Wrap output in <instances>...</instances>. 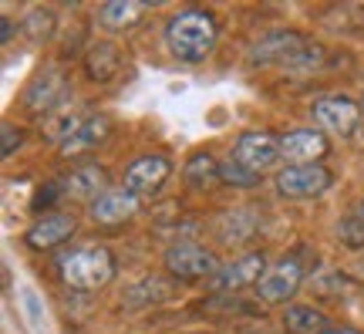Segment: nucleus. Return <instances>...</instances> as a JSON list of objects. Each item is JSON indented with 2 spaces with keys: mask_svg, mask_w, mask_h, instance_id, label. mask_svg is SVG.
I'll use <instances>...</instances> for the list:
<instances>
[{
  "mask_svg": "<svg viewBox=\"0 0 364 334\" xmlns=\"http://www.w3.org/2000/svg\"><path fill=\"white\" fill-rule=\"evenodd\" d=\"M216 38H220L216 17L209 11H199V7L179 11L166 24V44H169L172 58L182 61V65L206 61L209 54H213V48H216Z\"/></svg>",
  "mask_w": 364,
  "mask_h": 334,
  "instance_id": "f257e3e1",
  "label": "nucleus"
},
{
  "mask_svg": "<svg viewBox=\"0 0 364 334\" xmlns=\"http://www.w3.org/2000/svg\"><path fill=\"white\" fill-rule=\"evenodd\" d=\"M118 260L108 246L88 244V246H71L58 257V277L81 294H95L115 281Z\"/></svg>",
  "mask_w": 364,
  "mask_h": 334,
  "instance_id": "f03ea898",
  "label": "nucleus"
},
{
  "mask_svg": "<svg viewBox=\"0 0 364 334\" xmlns=\"http://www.w3.org/2000/svg\"><path fill=\"white\" fill-rule=\"evenodd\" d=\"M273 186L284 199H317L334 186V172L324 162H304V166H284L277 169Z\"/></svg>",
  "mask_w": 364,
  "mask_h": 334,
  "instance_id": "7ed1b4c3",
  "label": "nucleus"
},
{
  "mask_svg": "<svg viewBox=\"0 0 364 334\" xmlns=\"http://www.w3.org/2000/svg\"><path fill=\"white\" fill-rule=\"evenodd\" d=\"M166 270H169L176 281H206L220 273V257L199 244H172L162 257Z\"/></svg>",
  "mask_w": 364,
  "mask_h": 334,
  "instance_id": "20e7f679",
  "label": "nucleus"
},
{
  "mask_svg": "<svg viewBox=\"0 0 364 334\" xmlns=\"http://www.w3.org/2000/svg\"><path fill=\"white\" fill-rule=\"evenodd\" d=\"M230 159H236L240 166H247L250 172L263 176L267 169H273L280 159H284V145H280V139H277L273 132L253 129V132H243V135L236 139Z\"/></svg>",
  "mask_w": 364,
  "mask_h": 334,
  "instance_id": "39448f33",
  "label": "nucleus"
},
{
  "mask_svg": "<svg viewBox=\"0 0 364 334\" xmlns=\"http://www.w3.org/2000/svg\"><path fill=\"white\" fill-rule=\"evenodd\" d=\"M361 115V102H351L348 95H324L311 105L314 129L327 132V135H351Z\"/></svg>",
  "mask_w": 364,
  "mask_h": 334,
  "instance_id": "423d86ee",
  "label": "nucleus"
},
{
  "mask_svg": "<svg viewBox=\"0 0 364 334\" xmlns=\"http://www.w3.org/2000/svg\"><path fill=\"white\" fill-rule=\"evenodd\" d=\"M169 176H172L169 155L149 152V155H139V159L125 169V182H122V186H125L132 196L145 199V196H156L159 189L169 182Z\"/></svg>",
  "mask_w": 364,
  "mask_h": 334,
  "instance_id": "0eeeda50",
  "label": "nucleus"
},
{
  "mask_svg": "<svg viewBox=\"0 0 364 334\" xmlns=\"http://www.w3.org/2000/svg\"><path fill=\"white\" fill-rule=\"evenodd\" d=\"M304 283V267L297 257H280L267 267L263 281L257 283V297L263 304H287Z\"/></svg>",
  "mask_w": 364,
  "mask_h": 334,
  "instance_id": "6e6552de",
  "label": "nucleus"
},
{
  "mask_svg": "<svg viewBox=\"0 0 364 334\" xmlns=\"http://www.w3.org/2000/svg\"><path fill=\"white\" fill-rule=\"evenodd\" d=\"M65 88H68L65 68H44V71H38V75L27 81L21 102H24L27 112H51L54 105L61 102Z\"/></svg>",
  "mask_w": 364,
  "mask_h": 334,
  "instance_id": "1a4fd4ad",
  "label": "nucleus"
},
{
  "mask_svg": "<svg viewBox=\"0 0 364 334\" xmlns=\"http://www.w3.org/2000/svg\"><path fill=\"white\" fill-rule=\"evenodd\" d=\"M75 230H78V219L71 213H44L27 226L24 244L31 250H54V246L65 244L68 236H75Z\"/></svg>",
  "mask_w": 364,
  "mask_h": 334,
  "instance_id": "9d476101",
  "label": "nucleus"
},
{
  "mask_svg": "<svg viewBox=\"0 0 364 334\" xmlns=\"http://www.w3.org/2000/svg\"><path fill=\"white\" fill-rule=\"evenodd\" d=\"M135 213H139V196H132L125 186L122 189H108L88 206V219L95 226H122Z\"/></svg>",
  "mask_w": 364,
  "mask_h": 334,
  "instance_id": "9b49d317",
  "label": "nucleus"
},
{
  "mask_svg": "<svg viewBox=\"0 0 364 334\" xmlns=\"http://www.w3.org/2000/svg\"><path fill=\"white\" fill-rule=\"evenodd\" d=\"M65 196L68 199H81V203H95L102 193H108V169L98 162H78L65 176Z\"/></svg>",
  "mask_w": 364,
  "mask_h": 334,
  "instance_id": "f8f14e48",
  "label": "nucleus"
},
{
  "mask_svg": "<svg viewBox=\"0 0 364 334\" xmlns=\"http://www.w3.org/2000/svg\"><path fill=\"white\" fill-rule=\"evenodd\" d=\"M284 145V159L290 166H304V162H321L331 149V142L321 129H290L280 139Z\"/></svg>",
  "mask_w": 364,
  "mask_h": 334,
  "instance_id": "ddd939ff",
  "label": "nucleus"
},
{
  "mask_svg": "<svg viewBox=\"0 0 364 334\" xmlns=\"http://www.w3.org/2000/svg\"><path fill=\"white\" fill-rule=\"evenodd\" d=\"M253 65H304V41L294 31H277L253 48Z\"/></svg>",
  "mask_w": 364,
  "mask_h": 334,
  "instance_id": "4468645a",
  "label": "nucleus"
},
{
  "mask_svg": "<svg viewBox=\"0 0 364 334\" xmlns=\"http://www.w3.org/2000/svg\"><path fill=\"white\" fill-rule=\"evenodd\" d=\"M108 135H112V118L88 115L71 129V135H65V139L58 142V152L61 155H85V152H91V149H98Z\"/></svg>",
  "mask_w": 364,
  "mask_h": 334,
  "instance_id": "2eb2a0df",
  "label": "nucleus"
},
{
  "mask_svg": "<svg viewBox=\"0 0 364 334\" xmlns=\"http://www.w3.org/2000/svg\"><path fill=\"white\" fill-rule=\"evenodd\" d=\"M267 273V257L263 254H247V257L233 260L213 277L216 291H243V287H257Z\"/></svg>",
  "mask_w": 364,
  "mask_h": 334,
  "instance_id": "dca6fc26",
  "label": "nucleus"
},
{
  "mask_svg": "<svg viewBox=\"0 0 364 334\" xmlns=\"http://www.w3.org/2000/svg\"><path fill=\"white\" fill-rule=\"evenodd\" d=\"M118 68H122V54L112 41H98V44H91L88 54H85V75L91 81H98V85H108V81H115Z\"/></svg>",
  "mask_w": 364,
  "mask_h": 334,
  "instance_id": "f3484780",
  "label": "nucleus"
},
{
  "mask_svg": "<svg viewBox=\"0 0 364 334\" xmlns=\"http://www.w3.org/2000/svg\"><path fill=\"white\" fill-rule=\"evenodd\" d=\"M182 179H186V186L189 189H196V193H209L220 179V162L213 159L209 152H196L189 162H186V169H182Z\"/></svg>",
  "mask_w": 364,
  "mask_h": 334,
  "instance_id": "a211bd4d",
  "label": "nucleus"
},
{
  "mask_svg": "<svg viewBox=\"0 0 364 334\" xmlns=\"http://www.w3.org/2000/svg\"><path fill=\"white\" fill-rule=\"evenodd\" d=\"M284 328L290 334H324L331 328L324 310L307 308V304H290L284 310Z\"/></svg>",
  "mask_w": 364,
  "mask_h": 334,
  "instance_id": "6ab92c4d",
  "label": "nucleus"
},
{
  "mask_svg": "<svg viewBox=\"0 0 364 334\" xmlns=\"http://www.w3.org/2000/svg\"><path fill=\"white\" fill-rule=\"evenodd\" d=\"M142 14H145V4H135V0H108L102 11H98V17H102V24L108 31H129V27H135L142 21Z\"/></svg>",
  "mask_w": 364,
  "mask_h": 334,
  "instance_id": "aec40b11",
  "label": "nucleus"
},
{
  "mask_svg": "<svg viewBox=\"0 0 364 334\" xmlns=\"http://www.w3.org/2000/svg\"><path fill=\"white\" fill-rule=\"evenodd\" d=\"M24 34L34 41V44L51 41V34H54V11H48V7H34V11L24 17Z\"/></svg>",
  "mask_w": 364,
  "mask_h": 334,
  "instance_id": "412c9836",
  "label": "nucleus"
},
{
  "mask_svg": "<svg viewBox=\"0 0 364 334\" xmlns=\"http://www.w3.org/2000/svg\"><path fill=\"white\" fill-rule=\"evenodd\" d=\"M220 179L226 182V186H233V189H250V186L260 182V176L250 172L247 166H240L236 159H230V162H220Z\"/></svg>",
  "mask_w": 364,
  "mask_h": 334,
  "instance_id": "4be33fe9",
  "label": "nucleus"
},
{
  "mask_svg": "<svg viewBox=\"0 0 364 334\" xmlns=\"http://www.w3.org/2000/svg\"><path fill=\"white\" fill-rule=\"evenodd\" d=\"M21 142H24V129H14L11 122H4V145H0L4 159H11V155L21 149Z\"/></svg>",
  "mask_w": 364,
  "mask_h": 334,
  "instance_id": "5701e85b",
  "label": "nucleus"
},
{
  "mask_svg": "<svg viewBox=\"0 0 364 334\" xmlns=\"http://www.w3.org/2000/svg\"><path fill=\"white\" fill-rule=\"evenodd\" d=\"M324 334H364V331H358V328H351V324H331Z\"/></svg>",
  "mask_w": 364,
  "mask_h": 334,
  "instance_id": "b1692460",
  "label": "nucleus"
},
{
  "mask_svg": "<svg viewBox=\"0 0 364 334\" xmlns=\"http://www.w3.org/2000/svg\"><path fill=\"white\" fill-rule=\"evenodd\" d=\"M0 38L11 41V21H7V17H4V31H0Z\"/></svg>",
  "mask_w": 364,
  "mask_h": 334,
  "instance_id": "393cba45",
  "label": "nucleus"
},
{
  "mask_svg": "<svg viewBox=\"0 0 364 334\" xmlns=\"http://www.w3.org/2000/svg\"><path fill=\"white\" fill-rule=\"evenodd\" d=\"M361 112H364V95H361Z\"/></svg>",
  "mask_w": 364,
  "mask_h": 334,
  "instance_id": "a878e982",
  "label": "nucleus"
},
{
  "mask_svg": "<svg viewBox=\"0 0 364 334\" xmlns=\"http://www.w3.org/2000/svg\"><path fill=\"white\" fill-rule=\"evenodd\" d=\"M361 223H364V209H361Z\"/></svg>",
  "mask_w": 364,
  "mask_h": 334,
  "instance_id": "bb28decb",
  "label": "nucleus"
}]
</instances>
